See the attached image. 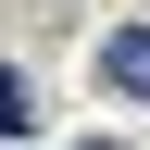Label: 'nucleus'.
Returning <instances> with one entry per match:
<instances>
[{
    "label": "nucleus",
    "mask_w": 150,
    "mask_h": 150,
    "mask_svg": "<svg viewBox=\"0 0 150 150\" xmlns=\"http://www.w3.org/2000/svg\"><path fill=\"white\" fill-rule=\"evenodd\" d=\"M25 125H38V88H25L13 63H0V138H25Z\"/></svg>",
    "instance_id": "nucleus-2"
},
{
    "label": "nucleus",
    "mask_w": 150,
    "mask_h": 150,
    "mask_svg": "<svg viewBox=\"0 0 150 150\" xmlns=\"http://www.w3.org/2000/svg\"><path fill=\"white\" fill-rule=\"evenodd\" d=\"M75 150H125V138H75Z\"/></svg>",
    "instance_id": "nucleus-3"
},
{
    "label": "nucleus",
    "mask_w": 150,
    "mask_h": 150,
    "mask_svg": "<svg viewBox=\"0 0 150 150\" xmlns=\"http://www.w3.org/2000/svg\"><path fill=\"white\" fill-rule=\"evenodd\" d=\"M100 88L112 100H150V25H112L100 38Z\"/></svg>",
    "instance_id": "nucleus-1"
}]
</instances>
